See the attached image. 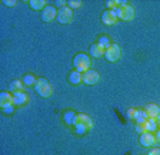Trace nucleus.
Instances as JSON below:
<instances>
[{
  "label": "nucleus",
  "mask_w": 160,
  "mask_h": 155,
  "mask_svg": "<svg viewBox=\"0 0 160 155\" xmlns=\"http://www.w3.org/2000/svg\"><path fill=\"white\" fill-rule=\"evenodd\" d=\"M116 14L119 17L120 20H124V22H129L132 20L134 17V9L132 4H129L127 2H120V6L117 7L116 10Z\"/></svg>",
  "instance_id": "1"
},
{
  "label": "nucleus",
  "mask_w": 160,
  "mask_h": 155,
  "mask_svg": "<svg viewBox=\"0 0 160 155\" xmlns=\"http://www.w3.org/2000/svg\"><path fill=\"white\" fill-rule=\"evenodd\" d=\"M90 65H92V61H90V57L87 56L86 53H77L73 59V66L77 72L80 73H84L90 69Z\"/></svg>",
  "instance_id": "2"
},
{
  "label": "nucleus",
  "mask_w": 160,
  "mask_h": 155,
  "mask_svg": "<svg viewBox=\"0 0 160 155\" xmlns=\"http://www.w3.org/2000/svg\"><path fill=\"white\" fill-rule=\"evenodd\" d=\"M34 89H36V92L42 96V98H49L50 95H52V92H53L52 83L47 81L46 78H37Z\"/></svg>",
  "instance_id": "3"
},
{
  "label": "nucleus",
  "mask_w": 160,
  "mask_h": 155,
  "mask_svg": "<svg viewBox=\"0 0 160 155\" xmlns=\"http://www.w3.org/2000/svg\"><path fill=\"white\" fill-rule=\"evenodd\" d=\"M122 56V49L117 43H112L109 47H106L104 51V57H106L109 62H117Z\"/></svg>",
  "instance_id": "4"
},
{
  "label": "nucleus",
  "mask_w": 160,
  "mask_h": 155,
  "mask_svg": "<svg viewBox=\"0 0 160 155\" xmlns=\"http://www.w3.org/2000/svg\"><path fill=\"white\" fill-rule=\"evenodd\" d=\"M56 20L62 24L70 23V22L73 20V10H72L69 6H64V7H62V9H59V10H57Z\"/></svg>",
  "instance_id": "5"
},
{
  "label": "nucleus",
  "mask_w": 160,
  "mask_h": 155,
  "mask_svg": "<svg viewBox=\"0 0 160 155\" xmlns=\"http://www.w3.org/2000/svg\"><path fill=\"white\" fill-rule=\"evenodd\" d=\"M73 125L74 126H83V128H86L89 131L90 128H93V119L86 114H77Z\"/></svg>",
  "instance_id": "6"
},
{
  "label": "nucleus",
  "mask_w": 160,
  "mask_h": 155,
  "mask_svg": "<svg viewBox=\"0 0 160 155\" xmlns=\"http://www.w3.org/2000/svg\"><path fill=\"white\" fill-rule=\"evenodd\" d=\"M100 20H102V23H103V24H106V26H113V24L117 23L119 17H117V14H116V12H114V10L107 9V10H104L103 13H102Z\"/></svg>",
  "instance_id": "7"
},
{
  "label": "nucleus",
  "mask_w": 160,
  "mask_h": 155,
  "mask_svg": "<svg viewBox=\"0 0 160 155\" xmlns=\"http://www.w3.org/2000/svg\"><path fill=\"white\" fill-rule=\"evenodd\" d=\"M40 17H42L43 22L50 23V22H53L54 19H57V9L54 6H49V4H47L43 10H42V16Z\"/></svg>",
  "instance_id": "8"
},
{
  "label": "nucleus",
  "mask_w": 160,
  "mask_h": 155,
  "mask_svg": "<svg viewBox=\"0 0 160 155\" xmlns=\"http://www.w3.org/2000/svg\"><path fill=\"white\" fill-rule=\"evenodd\" d=\"M100 81V73L94 69H89L83 73V83L86 85H94Z\"/></svg>",
  "instance_id": "9"
},
{
  "label": "nucleus",
  "mask_w": 160,
  "mask_h": 155,
  "mask_svg": "<svg viewBox=\"0 0 160 155\" xmlns=\"http://www.w3.org/2000/svg\"><path fill=\"white\" fill-rule=\"evenodd\" d=\"M139 141H140V144L143 145V147L150 148V147H153V145L156 144V136H154L152 132H144V134H140Z\"/></svg>",
  "instance_id": "10"
},
{
  "label": "nucleus",
  "mask_w": 160,
  "mask_h": 155,
  "mask_svg": "<svg viewBox=\"0 0 160 155\" xmlns=\"http://www.w3.org/2000/svg\"><path fill=\"white\" fill-rule=\"evenodd\" d=\"M144 111L147 114L149 119H157L160 116V106L156 104H149L144 106Z\"/></svg>",
  "instance_id": "11"
},
{
  "label": "nucleus",
  "mask_w": 160,
  "mask_h": 155,
  "mask_svg": "<svg viewBox=\"0 0 160 155\" xmlns=\"http://www.w3.org/2000/svg\"><path fill=\"white\" fill-rule=\"evenodd\" d=\"M12 105H14V96L10 95L9 92H2L0 94V106H2V109L12 106Z\"/></svg>",
  "instance_id": "12"
},
{
  "label": "nucleus",
  "mask_w": 160,
  "mask_h": 155,
  "mask_svg": "<svg viewBox=\"0 0 160 155\" xmlns=\"http://www.w3.org/2000/svg\"><path fill=\"white\" fill-rule=\"evenodd\" d=\"M104 51H106V47H103L102 45L99 43V42L93 43L92 46L89 47V52H90V55H92L93 57H102V56H104Z\"/></svg>",
  "instance_id": "13"
},
{
  "label": "nucleus",
  "mask_w": 160,
  "mask_h": 155,
  "mask_svg": "<svg viewBox=\"0 0 160 155\" xmlns=\"http://www.w3.org/2000/svg\"><path fill=\"white\" fill-rule=\"evenodd\" d=\"M14 105H19V106H22V105L27 104L29 102V94H26V92H19V94H14Z\"/></svg>",
  "instance_id": "14"
},
{
  "label": "nucleus",
  "mask_w": 160,
  "mask_h": 155,
  "mask_svg": "<svg viewBox=\"0 0 160 155\" xmlns=\"http://www.w3.org/2000/svg\"><path fill=\"white\" fill-rule=\"evenodd\" d=\"M23 82L22 81H19V79H14V81H12L9 83V91L10 92H13V95L14 94H19V92H23Z\"/></svg>",
  "instance_id": "15"
},
{
  "label": "nucleus",
  "mask_w": 160,
  "mask_h": 155,
  "mask_svg": "<svg viewBox=\"0 0 160 155\" xmlns=\"http://www.w3.org/2000/svg\"><path fill=\"white\" fill-rule=\"evenodd\" d=\"M69 82H70L72 85H80L82 82H83V73H80V72H77V71L70 72V75H69Z\"/></svg>",
  "instance_id": "16"
},
{
  "label": "nucleus",
  "mask_w": 160,
  "mask_h": 155,
  "mask_svg": "<svg viewBox=\"0 0 160 155\" xmlns=\"http://www.w3.org/2000/svg\"><path fill=\"white\" fill-rule=\"evenodd\" d=\"M29 6L33 9V10H43L44 7L47 6V3L44 0H30Z\"/></svg>",
  "instance_id": "17"
},
{
  "label": "nucleus",
  "mask_w": 160,
  "mask_h": 155,
  "mask_svg": "<svg viewBox=\"0 0 160 155\" xmlns=\"http://www.w3.org/2000/svg\"><path fill=\"white\" fill-rule=\"evenodd\" d=\"M76 115L77 114H74L73 111H67V112H64V115H63V121L66 122V125H73L74 124V119H76Z\"/></svg>",
  "instance_id": "18"
},
{
  "label": "nucleus",
  "mask_w": 160,
  "mask_h": 155,
  "mask_svg": "<svg viewBox=\"0 0 160 155\" xmlns=\"http://www.w3.org/2000/svg\"><path fill=\"white\" fill-rule=\"evenodd\" d=\"M144 128H146V132H156L157 121L156 119H147V121L144 122Z\"/></svg>",
  "instance_id": "19"
},
{
  "label": "nucleus",
  "mask_w": 160,
  "mask_h": 155,
  "mask_svg": "<svg viewBox=\"0 0 160 155\" xmlns=\"http://www.w3.org/2000/svg\"><path fill=\"white\" fill-rule=\"evenodd\" d=\"M36 81H37V78L34 76V75L29 73V75H24L23 76V82L26 86H34L36 85Z\"/></svg>",
  "instance_id": "20"
},
{
  "label": "nucleus",
  "mask_w": 160,
  "mask_h": 155,
  "mask_svg": "<svg viewBox=\"0 0 160 155\" xmlns=\"http://www.w3.org/2000/svg\"><path fill=\"white\" fill-rule=\"evenodd\" d=\"M147 119H149V118H147L146 111H144V109H140V111H139V116L136 118V124H144Z\"/></svg>",
  "instance_id": "21"
},
{
  "label": "nucleus",
  "mask_w": 160,
  "mask_h": 155,
  "mask_svg": "<svg viewBox=\"0 0 160 155\" xmlns=\"http://www.w3.org/2000/svg\"><path fill=\"white\" fill-rule=\"evenodd\" d=\"M139 111H140V109H136V108L127 109V118H129V119H133V121H136V118L139 116Z\"/></svg>",
  "instance_id": "22"
},
{
  "label": "nucleus",
  "mask_w": 160,
  "mask_h": 155,
  "mask_svg": "<svg viewBox=\"0 0 160 155\" xmlns=\"http://www.w3.org/2000/svg\"><path fill=\"white\" fill-rule=\"evenodd\" d=\"M67 6L73 10V9H77V7L83 6V2H82V0H69V2H67Z\"/></svg>",
  "instance_id": "23"
},
{
  "label": "nucleus",
  "mask_w": 160,
  "mask_h": 155,
  "mask_svg": "<svg viewBox=\"0 0 160 155\" xmlns=\"http://www.w3.org/2000/svg\"><path fill=\"white\" fill-rule=\"evenodd\" d=\"M106 6L109 7L110 10H116L117 7L120 6V2H119V0H107V2H106Z\"/></svg>",
  "instance_id": "24"
},
{
  "label": "nucleus",
  "mask_w": 160,
  "mask_h": 155,
  "mask_svg": "<svg viewBox=\"0 0 160 155\" xmlns=\"http://www.w3.org/2000/svg\"><path fill=\"white\" fill-rule=\"evenodd\" d=\"M99 43L102 45L103 47H109L110 45H112V42H110V37L109 36H100L99 37Z\"/></svg>",
  "instance_id": "25"
},
{
  "label": "nucleus",
  "mask_w": 160,
  "mask_h": 155,
  "mask_svg": "<svg viewBox=\"0 0 160 155\" xmlns=\"http://www.w3.org/2000/svg\"><path fill=\"white\" fill-rule=\"evenodd\" d=\"M134 129H136L137 132H140V134H144V132H146V128H144V124H136Z\"/></svg>",
  "instance_id": "26"
},
{
  "label": "nucleus",
  "mask_w": 160,
  "mask_h": 155,
  "mask_svg": "<svg viewBox=\"0 0 160 155\" xmlns=\"http://www.w3.org/2000/svg\"><path fill=\"white\" fill-rule=\"evenodd\" d=\"M3 4L4 6H7V7H14L17 3L14 2V0H3Z\"/></svg>",
  "instance_id": "27"
},
{
  "label": "nucleus",
  "mask_w": 160,
  "mask_h": 155,
  "mask_svg": "<svg viewBox=\"0 0 160 155\" xmlns=\"http://www.w3.org/2000/svg\"><path fill=\"white\" fill-rule=\"evenodd\" d=\"M64 4H67V2H64V0H56V2H54V6L59 7V9L64 7Z\"/></svg>",
  "instance_id": "28"
},
{
  "label": "nucleus",
  "mask_w": 160,
  "mask_h": 155,
  "mask_svg": "<svg viewBox=\"0 0 160 155\" xmlns=\"http://www.w3.org/2000/svg\"><path fill=\"white\" fill-rule=\"evenodd\" d=\"M74 128H76V134H79V135L86 134V131H87V129L83 128V126H74Z\"/></svg>",
  "instance_id": "29"
},
{
  "label": "nucleus",
  "mask_w": 160,
  "mask_h": 155,
  "mask_svg": "<svg viewBox=\"0 0 160 155\" xmlns=\"http://www.w3.org/2000/svg\"><path fill=\"white\" fill-rule=\"evenodd\" d=\"M147 155H160V148H153L150 149V152Z\"/></svg>",
  "instance_id": "30"
},
{
  "label": "nucleus",
  "mask_w": 160,
  "mask_h": 155,
  "mask_svg": "<svg viewBox=\"0 0 160 155\" xmlns=\"http://www.w3.org/2000/svg\"><path fill=\"white\" fill-rule=\"evenodd\" d=\"M13 111H14V106H13V105H12V106H7V108H4V109H3L4 114H12Z\"/></svg>",
  "instance_id": "31"
},
{
  "label": "nucleus",
  "mask_w": 160,
  "mask_h": 155,
  "mask_svg": "<svg viewBox=\"0 0 160 155\" xmlns=\"http://www.w3.org/2000/svg\"><path fill=\"white\" fill-rule=\"evenodd\" d=\"M154 136H156V142H157V144H160V129L156 132V135H154Z\"/></svg>",
  "instance_id": "32"
},
{
  "label": "nucleus",
  "mask_w": 160,
  "mask_h": 155,
  "mask_svg": "<svg viewBox=\"0 0 160 155\" xmlns=\"http://www.w3.org/2000/svg\"><path fill=\"white\" fill-rule=\"evenodd\" d=\"M156 121H157V125H159V126H160V116H159V118L156 119Z\"/></svg>",
  "instance_id": "33"
}]
</instances>
